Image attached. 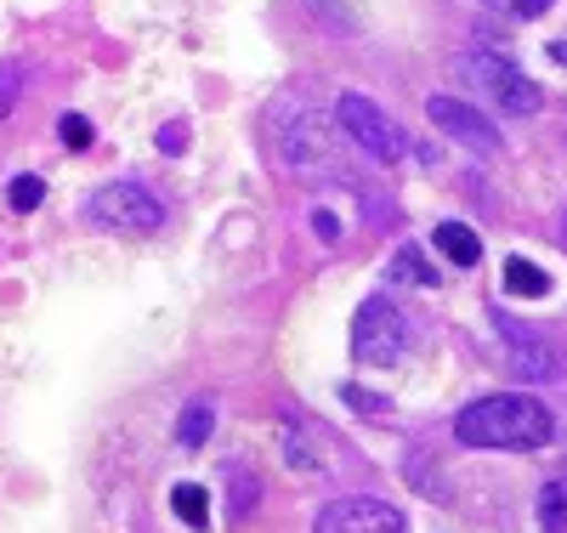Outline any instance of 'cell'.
<instances>
[{
    "label": "cell",
    "mask_w": 567,
    "mask_h": 533,
    "mask_svg": "<svg viewBox=\"0 0 567 533\" xmlns=\"http://www.w3.org/2000/svg\"><path fill=\"white\" fill-rule=\"evenodd\" d=\"M550 409L523 398V392H499V398H477L465 403L454 420V438L465 449H545L550 443Z\"/></svg>",
    "instance_id": "6da1fadb"
},
{
    "label": "cell",
    "mask_w": 567,
    "mask_h": 533,
    "mask_svg": "<svg viewBox=\"0 0 567 533\" xmlns=\"http://www.w3.org/2000/svg\"><path fill=\"white\" fill-rule=\"evenodd\" d=\"M454 80L471 85L477 96H488V103L511 120H523V114H539V85L523 74V69H511L499 52H460L454 58Z\"/></svg>",
    "instance_id": "7a4b0ae2"
},
{
    "label": "cell",
    "mask_w": 567,
    "mask_h": 533,
    "mask_svg": "<svg viewBox=\"0 0 567 533\" xmlns=\"http://www.w3.org/2000/svg\"><path fill=\"white\" fill-rule=\"evenodd\" d=\"M272 148L278 160L290 171H312L329 160V131L318 120L312 103H301V96H278L272 103Z\"/></svg>",
    "instance_id": "3957f363"
},
{
    "label": "cell",
    "mask_w": 567,
    "mask_h": 533,
    "mask_svg": "<svg viewBox=\"0 0 567 533\" xmlns=\"http://www.w3.org/2000/svg\"><path fill=\"white\" fill-rule=\"evenodd\" d=\"M409 352V318L398 301L386 296H369L352 318V358L358 363H374V369H392L398 358Z\"/></svg>",
    "instance_id": "277c9868"
},
{
    "label": "cell",
    "mask_w": 567,
    "mask_h": 533,
    "mask_svg": "<svg viewBox=\"0 0 567 533\" xmlns=\"http://www.w3.org/2000/svg\"><path fill=\"white\" fill-rule=\"evenodd\" d=\"M85 211H91V222H97V227H114V233H159L165 227V205L142 182H109V187H97Z\"/></svg>",
    "instance_id": "5b68a950"
},
{
    "label": "cell",
    "mask_w": 567,
    "mask_h": 533,
    "mask_svg": "<svg viewBox=\"0 0 567 533\" xmlns=\"http://www.w3.org/2000/svg\"><path fill=\"white\" fill-rule=\"evenodd\" d=\"M336 120H341V131L358 142V148H363L369 160L392 165V160L403 154V131H398V120H386V114L374 109L363 91H347V96H341V103H336Z\"/></svg>",
    "instance_id": "8992f818"
},
{
    "label": "cell",
    "mask_w": 567,
    "mask_h": 533,
    "mask_svg": "<svg viewBox=\"0 0 567 533\" xmlns=\"http://www.w3.org/2000/svg\"><path fill=\"white\" fill-rule=\"evenodd\" d=\"M425 120H432L437 131H449L454 142H465V148L499 154V125H494L483 109L460 103V96H425Z\"/></svg>",
    "instance_id": "52a82bcc"
},
{
    "label": "cell",
    "mask_w": 567,
    "mask_h": 533,
    "mask_svg": "<svg viewBox=\"0 0 567 533\" xmlns=\"http://www.w3.org/2000/svg\"><path fill=\"white\" fill-rule=\"evenodd\" d=\"M312 533H409V527H403V511H392L386 500H363V494H352V500L323 505Z\"/></svg>",
    "instance_id": "ba28073f"
},
{
    "label": "cell",
    "mask_w": 567,
    "mask_h": 533,
    "mask_svg": "<svg viewBox=\"0 0 567 533\" xmlns=\"http://www.w3.org/2000/svg\"><path fill=\"white\" fill-rule=\"evenodd\" d=\"M499 335H505V341H511V375H516V380H528V386H539V380H556V375H561L556 352H550V347L539 341L534 329H523V324H516V318H505V312H499Z\"/></svg>",
    "instance_id": "9c48e42d"
},
{
    "label": "cell",
    "mask_w": 567,
    "mask_h": 533,
    "mask_svg": "<svg viewBox=\"0 0 567 533\" xmlns=\"http://www.w3.org/2000/svg\"><path fill=\"white\" fill-rule=\"evenodd\" d=\"M216 431V398H187L182 414H176V443L182 449H205Z\"/></svg>",
    "instance_id": "30bf717a"
},
{
    "label": "cell",
    "mask_w": 567,
    "mask_h": 533,
    "mask_svg": "<svg viewBox=\"0 0 567 533\" xmlns=\"http://www.w3.org/2000/svg\"><path fill=\"white\" fill-rule=\"evenodd\" d=\"M437 250H443L454 267H477V262H483V238L471 233L465 222H437Z\"/></svg>",
    "instance_id": "8fae6325"
},
{
    "label": "cell",
    "mask_w": 567,
    "mask_h": 533,
    "mask_svg": "<svg viewBox=\"0 0 567 533\" xmlns=\"http://www.w3.org/2000/svg\"><path fill=\"white\" fill-rule=\"evenodd\" d=\"M505 289L511 296H550V273L528 256H511L505 262Z\"/></svg>",
    "instance_id": "7c38bea8"
},
{
    "label": "cell",
    "mask_w": 567,
    "mask_h": 533,
    "mask_svg": "<svg viewBox=\"0 0 567 533\" xmlns=\"http://www.w3.org/2000/svg\"><path fill=\"white\" fill-rule=\"evenodd\" d=\"M171 511L187 527H210V494L199 489V482H176V489H171Z\"/></svg>",
    "instance_id": "4fadbf2b"
},
{
    "label": "cell",
    "mask_w": 567,
    "mask_h": 533,
    "mask_svg": "<svg viewBox=\"0 0 567 533\" xmlns=\"http://www.w3.org/2000/svg\"><path fill=\"white\" fill-rule=\"evenodd\" d=\"M227 489H233V500H227V516H233V522H250V511L261 505V482H256L245 465H233V471H227Z\"/></svg>",
    "instance_id": "5bb4252c"
},
{
    "label": "cell",
    "mask_w": 567,
    "mask_h": 533,
    "mask_svg": "<svg viewBox=\"0 0 567 533\" xmlns=\"http://www.w3.org/2000/svg\"><path fill=\"white\" fill-rule=\"evenodd\" d=\"M539 527L545 533H567V494H561V482H545V489H539Z\"/></svg>",
    "instance_id": "9a60e30c"
},
{
    "label": "cell",
    "mask_w": 567,
    "mask_h": 533,
    "mask_svg": "<svg viewBox=\"0 0 567 533\" xmlns=\"http://www.w3.org/2000/svg\"><path fill=\"white\" fill-rule=\"evenodd\" d=\"M392 273H398L403 284H420V289H432V284H437V267H425V256H420L414 245H403V250H398Z\"/></svg>",
    "instance_id": "2e32d148"
},
{
    "label": "cell",
    "mask_w": 567,
    "mask_h": 533,
    "mask_svg": "<svg viewBox=\"0 0 567 533\" xmlns=\"http://www.w3.org/2000/svg\"><path fill=\"white\" fill-rule=\"evenodd\" d=\"M23 80H29V69H23L18 58H7V63H0V120H7V114L18 109V96H23Z\"/></svg>",
    "instance_id": "e0dca14e"
},
{
    "label": "cell",
    "mask_w": 567,
    "mask_h": 533,
    "mask_svg": "<svg viewBox=\"0 0 567 533\" xmlns=\"http://www.w3.org/2000/svg\"><path fill=\"white\" fill-rule=\"evenodd\" d=\"M40 199H45V182H40V176H12V187H7V205H12L18 216L40 211Z\"/></svg>",
    "instance_id": "ac0fdd59"
},
{
    "label": "cell",
    "mask_w": 567,
    "mask_h": 533,
    "mask_svg": "<svg viewBox=\"0 0 567 533\" xmlns=\"http://www.w3.org/2000/svg\"><path fill=\"white\" fill-rule=\"evenodd\" d=\"M58 136H63L69 154H85V148H91V120H85V114H63V120H58Z\"/></svg>",
    "instance_id": "d6986e66"
},
{
    "label": "cell",
    "mask_w": 567,
    "mask_h": 533,
    "mask_svg": "<svg viewBox=\"0 0 567 533\" xmlns=\"http://www.w3.org/2000/svg\"><path fill=\"white\" fill-rule=\"evenodd\" d=\"M187 148V125H165L159 131V154H182Z\"/></svg>",
    "instance_id": "ffe728a7"
},
{
    "label": "cell",
    "mask_w": 567,
    "mask_h": 533,
    "mask_svg": "<svg viewBox=\"0 0 567 533\" xmlns=\"http://www.w3.org/2000/svg\"><path fill=\"white\" fill-rule=\"evenodd\" d=\"M358 414H381V398H374V392H358V386H347V392H341Z\"/></svg>",
    "instance_id": "44dd1931"
},
{
    "label": "cell",
    "mask_w": 567,
    "mask_h": 533,
    "mask_svg": "<svg viewBox=\"0 0 567 533\" xmlns=\"http://www.w3.org/2000/svg\"><path fill=\"white\" fill-rule=\"evenodd\" d=\"M312 227H318V238H329V245H336V238H341V222L329 216V211H318V216H312Z\"/></svg>",
    "instance_id": "7402d4cb"
},
{
    "label": "cell",
    "mask_w": 567,
    "mask_h": 533,
    "mask_svg": "<svg viewBox=\"0 0 567 533\" xmlns=\"http://www.w3.org/2000/svg\"><path fill=\"white\" fill-rule=\"evenodd\" d=\"M511 12H516V18H545L550 0H511Z\"/></svg>",
    "instance_id": "603a6c76"
},
{
    "label": "cell",
    "mask_w": 567,
    "mask_h": 533,
    "mask_svg": "<svg viewBox=\"0 0 567 533\" xmlns=\"http://www.w3.org/2000/svg\"><path fill=\"white\" fill-rule=\"evenodd\" d=\"M550 58H556V63L567 69V40H550Z\"/></svg>",
    "instance_id": "cb8c5ba5"
},
{
    "label": "cell",
    "mask_w": 567,
    "mask_h": 533,
    "mask_svg": "<svg viewBox=\"0 0 567 533\" xmlns=\"http://www.w3.org/2000/svg\"><path fill=\"white\" fill-rule=\"evenodd\" d=\"M556 238H561V250H567V216H561V227H556Z\"/></svg>",
    "instance_id": "d4e9b609"
},
{
    "label": "cell",
    "mask_w": 567,
    "mask_h": 533,
    "mask_svg": "<svg viewBox=\"0 0 567 533\" xmlns=\"http://www.w3.org/2000/svg\"><path fill=\"white\" fill-rule=\"evenodd\" d=\"M488 7H511V0H488Z\"/></svg>",
    "instance_id": "484cf974"
},
{
    "label": "cell",
    "mask_w": 567,
    "mask_h": 533,
    "mask_svg": "<svg viewBox=\"0 0 567 533\" xmlns=\"http://www.w3.org/2000/svg\"><path fill=\"white\" fill-rule=\"evenodd\" d=\"M561 494H567V471H561Z\"/></svg>",
    "instance_id": "4316f807"
}]
</instances>
